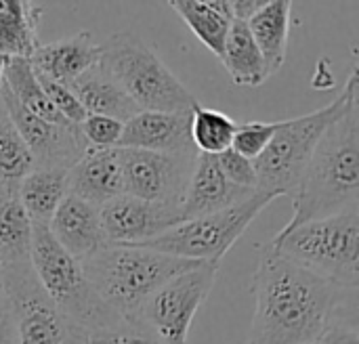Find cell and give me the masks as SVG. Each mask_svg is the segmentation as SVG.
I'll return each mask as SVG.
<instances>
[{"label":"cell","mask_w":359,"mask_h":344,"mask_svg":"<svg viewBox=\"0 0 359 344\" xmlns=\"http://www.w3.org/2000/svg\"><path fill=\"white\" fill-rule=\"evenodd\" d=\"M355 292L294 265L269 244L261 246L248 344H316L337 313L355 303Z\"/></svg>","instance_id":"obj_1"},{"label":"cell","mask_w":359,"mask_h":344,"mask_svg":"<svg viewBox=\"0 0 359 344\" xmlns=\"http://www.w3.org/2000/svg\"><path fill=\"white\" fill-rule=\"evenodd\" d=\"M358 206L359 105L355 99L322 135L294 189V212L280 233Z\"/></svg>","instance_id":"obj_2"},{"label":"cell","mask_w":359,"mask_h":344,"mask_svg":"<svg viewBox=\"0 0 359 344\" xmlns=\"http://www.w3.org/2000/svg\"><path fill=\"white\" fill-rule=\"evenodd\" d=\"M80 263L99 298L124 322L137 319L143 303L166 282L202 265L135 246H105Z\"/></svg>","instance_id":"obj_3"},{"label":"cell","mask_w":359,"mask_h":344,"mask_svg":"<svg viewBox=\"0 0 359 344\" xmlns=\"http://www.w3.org/2000/svg\"><path fill=\"white\" fill-rule=\"evenodd\" d=\"M358 99V65L345 82L343 92L328 105L292 118L280 120V126L267 145V149L255 160L257 168V191L271 195H292L322 135L326 128L345 113V109Z\"/></svg>","instance_id":"obj_4"},{"label":"cell","mask_w":359,"mask_h":344,"mask_svg":"<svg viewBox=\"0 0 359 344\" xmlns=\"http://www.w3.org/2000/svg\"><path fill=\"white\" fill-rule=\"evenodd\" d=\"M99 67L141 111H191L198 99L133 32H116L101 44Z\"/></svg>","instance_id":"obj_5"},{"label":"cell","mask_w":359,"mask_h":344,"mask_svg":"<svg viewBox=\"0 0 359 344\" xmlns=\"http://www.w3.org/2000/svg\"><path fill=\"white\" fill-rule=\"evenodd\" d=\"M294 265L345 290L359 286V206L278 233L269 244Z\"/></svg>","instance_id":"obj_6"},{"label":"cell","mask_w":359,"mask_h":344,"mask_svg":"<svg viewBox=\"0 0 359 344\" xmlns=\"http://www.w3.org/2000/svg\"><path fill=\"white\" fill-rule=\"evenodd\" d=\"M32 269L46 296L88 336L116 328L122 319L99 298L82 263L69 256L46 225H32Z\"/></svg>","instance_id":"obj_7"},{"label":"cell","mask_w":359,"mask_h":344,"mask_svg":"<svg viewBox=\"0 0 359 344\" xmlns=\"http://www.w3.org/2000/svg\"><path fill=\"white\" fill-rule=\"evenodd\" d=\"M271 202V195L257 191L250 200L238 206L185 221L149 242L137 244L135 248H145L194 263H221L229 248L246 233L250 223Z\"/></svg>","instance_id":"obj_8"},{"label":"cell","mask_w":359,"mask_h":344,"mask_svg":"<svg viewBox=\"0 0 359 344\" xmlns=\"http://www.w3.org/2000/svg\"><path fill=\"white\" fill-rule=\"evenodd\" d=\"M2 280L17 344H90L88 332L46 296L32 263L4 267Z\"/></svg>","instance_id":"obj_9"},{"label":"cell","mask_w":359,"mask_h":344,"mask_svg":"<svg viewBox=\"0 0 359 344\" xmlns=\"http://www.w3.org/2000/svg\"><path fill=\"white\" fill-rule=\"evenodd\" d=\"M219 267L221 263H202L166 282L143 303L137 322L147 326L164 344H187L191 322L210 296Z\"/></svg>","instance_id":"obj_10"},{"label":"cell","mask_w":359,"mask_h":344,"mask_svg":"<svg viewBox=\"0 0 359 344\" xmlns=\"http://www.w3.org/2000/svg\"><path fill=\"white\" fill-rule=\"evenodd\" d=\"M124 193L151 204L181 206L198 153L116 149Z\"/></svg>","instance_id":"obj_11"},{"label":"cell","mask_w":359,"mask_h":344,"mask_svg":"<svg viewBox=\"0 0 359 344\" xmlns=\"http://www.w3.org/2000/svg\"><path fill=\"white\" fill-rule=\"evenodd\" d=\"M0 103L11 122L25 141L34 168H65L69 170L90 147L76 124H50L29 113L4 86H0Z\"/></svg>","instance_id":"obj_12"},{"label":"cell","mask_w":359,"mask_h":344,"mask_svg":"<svg viewBox=\"0 0 359 344\" xmlns=\"http://www.w3.org/2000/svg\"><path fill=\"white\" fill-rule=\"evenodd\" d=\"M107 246H137L183 223L181 206L151 204L133 195H118L99 208Z\"/></svg>","instance_id":"obj_13"},{"label":"cell","mask_w":359,"mask_h":344,"mask_svg":"<svg viewBox=\"0 0 359 344\" xmlns=\"http://www.w3.org/2000/svg\"><path fill=\"white\" fill-rule=\"evenodd\" d=\"M116 149L198 153L191 141V111H139L124 122Z\"/></svg>","instance_id":"obj_14"},{"label":"cell","mask_w":359,"mask_h":344,"mask_svg":"<svg viewBox=\"0 0 359 344\" xmlns=\"http://www.w3.org/2000/svg\"><path fill=\"white\" fill-rule=\"evenodd\" d=\"M255 193L257 189H244L229 183L219 166L217 156L198 153L185 198L181 202L183 223L238 206L250 200Z\"/></svg>","instance_id":"obj_15"},{"label":"cell","mask_w":359,"mask_h":344,"mask_svg":"<svg viewBox=\"0 0 359 344\" xmlns=\"http://www.w3.org/2000/svg\"><path fill=\"white\" fill-rule=\"evenodd\" d=\"M48 231L55 242L76 261H84L107 246L99 208L69 193L55 210Z\"/></svg>","instance_id":"obj_16"},{"label":"cell","mask_w":359,"mask_h":344,"mask_svg":"<svg viewBox=\"0 0 359 344\" xmlns=\"http://www.w3.org/2000/svg\"><path fill=\"white\" fill-rule=\"evenodd\" d=\"M101 59V44L93 40L88 32L40 44L27 59L32 69L48 80L69 86L86 69L95 67Z\"/></svg>","instance_id":"obj_17"},{"label":"cell","mask_w":359,"mask_h":344,"mask_svg":"<svg viewBox=\"0 0 359 344\" xmlns=\"http://www.w3.org/2000/svg\"><path fill=\"white\" fill-rule=\"evenodd\" d=\"M67 193L97 208L122 195L124 185L118 151L90 147L67 170Z\"/></svg>","instance_id":"obj_18"},{"label":"cell","mask_w":359,"mask_h":344,"mask_svg":"<svg viewBox=\"0 0 359 344\" xmlns=\"http://www.w3.org/2000/svg\"><path fill=\"white\" fill-rule=\"evenodd\" d=\"M290 19L292 4L288 0H269L246 21L248 32L263 57L267 76L278 74L286 61Z\"/></svg>","instance_id":"obj_19"},{"label":"cell","mask_w":359,"mask_h":344,"mask_svg":"<svg viewBox=\"0 0 359 344\" xmlns=\"http://www.w3.org/2000/svg\"><path fill=\"white\" fill-rule=\"evenodd\" d=\"M69 90L76 95L88 116H105L120 122H128L141 109L128 99V95L99 67V63L78 76Z\"/></svg>","instance_id":"obj_20"},{"label":"cell","mask_w":359,"mask_h":344,"mask_svg":"<svg viewBox=\"0 0 359 344\" xmlns=\"http://www.w3.org/2000/svg\"><path fill=\"white\" fill-rule=\"evenodd\" d=\"M42 4L27 0H0V57L29 59L38 42Z\"/></svg>","instance_id":"obj_21"},{"label":"cell","mask_w":359,"mask_h":344,"mask_svg":"<svg viewBox=\"0 0 359 344\" xmlns=\"http://www.w3.org/2000/svg\"><path fill=\"white\" fill-rule=\"evenodd\" d=\"M168 4L194 36L221 59L225 38L233 23L229 0H170Z\"/></svg>","instance_id":"obj_22"},{"label":"cell","mask_w":359,"mask_h":344,"mask_svg":"<svg viewBox=\"0 0 359 344\" xmlns=\"http://www.w3.org/2000/svg\"><path fill=\"white\" fill-rule=\"evenodd\" d=\"M17 195L29 223L48 227L55 210L67 195V170L34 168L19 181Z\"/></svg>","instance_id":"obj_23"},{"label":"cell","mask_w":359,"mask_h":344,"mask_svg":"<svg viewBox=\"0 0 359 344\" xmlns=\"http://www.w3.org/2000/svg\"><path fill=\"white\" fill-rule=\"evenodd\" d=\"M32 223L19 202L17 187L0 189V265L15 267L29 263Z\"/></svg>","instance_id":"obj_24"},{"label":"cell","mask_w":359,"mask_h":344,"mask_svg":"<svg viewBox=\"0 0 359 344\" xmlns=\"http://www.w3.org/2000/svg\"><path fill=\"white\" fill-rule=\"evenodd\" d=\"M221 63L225 65L229 78L238 86L255 88L261 86L269 76L265 71L263 57L248 32V25L244 21H233L229 27V34L225 38Z\"/></svg>","instance_id":"obj_25"},{"label":"cell","mask_w":359,"mask_h":344,"mask_svg":"<svg viewBox=\"0 0 359 344\" xmlns=\"http://www.w3.org/2000/svg\"><path fill=\"white\" fill-rule=\"evenodd\" d=\"M4 86L11 90V95L34 116L40 120H46L50 124H72L67 122L57 107L48 101L46 92L38 84V78L29 65L27 59H4Z\"/></svg>","instance_id":"obj_26"},{"label":"cell","mask_w":359,"mask_h":344,"mask_svg":"<svg viewBox=\"0 0 359 344\" xmlns=\"http://www.w3.org/2000/svg\"><path fill=\"white\" fill-rule=\"evenodd\" d=\"M236 120L219 109L196 103L191 109V141L198 153L221 156L231 147L236 135Z\"/></svg>","instance_id":"obj_27"},{"label":"cell","mask_w":359,"mask_h":344,"mask_svg":"<svg viewBox=\"0 0 359 344\" xmlns=\"http://www.w3.org/2000/svg\"><path fill=\"white\" fill-rule=\"evenodd\" d=\"M29 170H34V158L0 103V189L17 187Z\"/></svg>","instance_id":"obj_28"},{"label":"cell","mask_w":359,"mask_h":344,"mask_svg":"<svg viewBox=\"0 0 359 344\" xmlns=\"http://www.w3.org/2000/svg\"><path fill=\"white\" fill-rule=\"evenodd\" d=\"M278 126H280V122H244V124H238L233 141H231V149L255 162L271 143Z\"/></svg>","instance_id":"obj_29"},{"label":"cell","mask_w":359,"mask_h":344,"mask_svg":"<svg viewBox=\"0 0 359 344\" xmlns=\"http://www.w3.org/2000/svg\"><path fill=\"white\" fill-rule=\"evenodd\" d=\"M88 147L95 149H116L124 130V122L105 118V116H86V120L78 126Z\"/></svg>","instance_id":"obj_30"},{"label":"cell","mask_w":359,"mask_h":344,"mask_svg":"<svg viewBox=\"0 0 359 344\" xmlns=\"http://www.w3.org/2000/svg\"><path fill=\"white\" fill-rule=\"evenodd\" d=\"M34 74H36V71H34ZM36 78H38V84L42 86V90L46 92L48 101L57 107V111H59L67 122L80 126V124L86 120L88 113L84 111V107L80 105V101L76 99V95L69 90V86H65V84H61V82H55V80H48V78H44V76H40V74H36Z\"/></svg>","instance_id":"obj_31"},{"label":"cell","mask_w":359,"mask_h":344,"mask_svg":"<svg viewBox=\"0 0 359 344\" xmlns=\"http://www.w3.org/2000/svg\"><path fill=\"white\" fill-rule=\"evenodd\" d=\"M90 344H164L147 326L141 322H120L116 328L107 332H99L90 336Z\"/></svg>","instance_id":"obj_32"},{"label":"cell","mask_w":359,"mask_h":344,"mask_svg":"<svg viewBox=\"0 0 359 344\" xmlns=\"http://www.w3.org/2000/svg\"><path fill=\"white\" fill-rule=\"evenodd\" d=\"M316 344H359L355 303H349L337 313V317L328 324V328Z\"/></svg>","instance_id":"obj_33"},{"label":"cell","mask_w":359,"mask_h":344,"mask_svg":"<svg viewBox=\"0 0 359 344\" xmlns=\"http://www.w3.org/2000/svg\"><path fill=\"white\" fill-rule=\"evenodd\" d=\"M217 160H219V166L229 183L244 187V189H257V168H255L252 160L240 156L231 147L227 151H223L221 156H217Z\"/></svg>","instance_id":"obj_34"},{"label":"cell","mask_w":359,"mask_h":344,"mask_svg":"<svg viewBox=\"0 0 359 344\" xmlns=\"http://www.w3.org/2000/svg\"><path fill=\"white\" fill-rule=\"evenodd\" d=\"M267 0H229V8H231V17L233 21H248L252 15H257V11L265 4Z\"/></svg>","instance_id":"obj_35"},{"label":"cell","mask_w":359,"mask_h":344,"mask_svg":"<svg viewBox=\"0 0 359 344\" xmlns=\"http://www.w3.org/2000/svg\"><path fill=\"white\" fill-rule=\"evenodd\" d=\"M0 344H17V336H15L6 305L0 307Z\"/></svg>","instance_id":"obj_36"},{"label":"cell","mask_w":359,"mask_h":344,"mask_svg":"<svg viewBox=\"0 0 359 344\" xmlns=\"http://www.w3.org/2000/svg\"><path fill=\"white\" fill-rule=\"evenodd\" d=\"M4 305V280H2V265H0V307Z\"/></svg>","instance_id":"obj_37"},{"label":"cell","mask_w":359,"mask_h":344,"mask_svg":"<svg viewBox=\"0 0 359 344\" xmlns=\"http://www.w3.org/2000/svg\"><path fill=\"white\" fill-rule=\"evenodd\" d=\"M2 76H4V57H0V86H2Z\"/></svg>","instance_id":"obj_38"}]
</instances>
